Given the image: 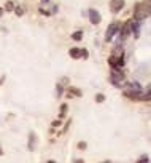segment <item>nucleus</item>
Wrapping results in <instances>:
<instances>
[{
    "mask_svg": "<svg viewBox=\"0 0 151 163\" xmlns=\"http://www.w3.org/2000/svg\"><path fill=\"white\" fill-rule=\"evenodd\" d=\"M61 83H62V85H67V83H68V77H62V78H61Z\"/></svg>",
    "mask_w": 151,
    "mask_h": 163,
    "instance_id": "bb28decb",
    "label": "nucleus"
},
{
    "mask_svg": "<svg viewBox=\"0 0 151 163\" xmlns=\"http://www.w3.org/2000/svg\"><path fill=\"white\" fill-rule=\"evenodd\" d=\"M13 11H15V13H16V16H22V15H24V11H25V10H24L22 7H19V5H18V7L15 5V10H13Z\"/></svg>",
    "mask_w": 151,
    "mask_h": 163,
    "instance_id": "4be33fe9",
    "label": "nucleus"
},
{
    "mask_svg": "<svg viewBox=\"0 0 151 163\" xmlns=\"http://www.w3.org/2000/svg\"><path fill=\"white\" fill-rule=\"evenodd\" d=\"M122 96L130 99V101H142V102H149V98H151V94H149V90L146 93L142 91H135V90H124L122 91Z\"/></svg>",
    "mask_w": 151,
    "mask_h": 163,
    "instance_id": "f03ea898",
    "label": "nucleus"
},
{
    "mask_svg": "<svg viewBox=\"0 0 151 163\" xmlns=\"http://www.w3.org/2000/svg\"><path fill=\"white\" fill-rule=\"evenodd\" d=\"M105 94L103 93H95V96H94V101L97 102V104H102V102H105Z\"/></svg>",
    "mask_w": 151,
    "mask_h": 163,
    "instance_id": "f3484780",
    "label": "nucleus"
},
{
    "mask_svg": "<svg viewBox=\"0 0 151 163\" xmlns=\"http://www.w3.org/2000/svg\"><path fill=\"white\" fill-rule=\"evenodd\" d=\"M140 22L142 21H135V19H132V22H130V34H134L135 38L140 37V27H142Z\"/></svg>",
    "mask_w": 151,
    "mask_h": 163,
    "instance_id": "9d476101",
    "label": "nucleus"
},
{
    "mask_svg": "<svg viewBox=\"0 0 151 163\" xmlns=\"http://www.w3.org/2000/svg\"><path fill=\"white\" fill-rule=\"evenodd\" d=\"M38 11H40V15H43V16H53L51 11H48V10H45V8H40Z\"/></svg>",
    "mask_w": 151,
    "mask_h": 163,
    "instance_id": "393cba45",
    "label": "nucleus"
},
{
    "mask_svg": "<svg viewBox=\"0 0 151 163\" xmlns=\"http://www.w3.org/2000/svg\"><path fill=\"white\" fill-rule=\"evenodd\" d=\"M88 15H89V21H91V24H92V26H99V24H100L102 16H100V13H99L97 10L91 8V10L88 11Z\"/></svg>",
    "mask_w": 151,
    "mask_h": 163,
    "instance_id": "1a4fd4ad",
    "label": "nucleus"
},
{
    "mask_svg": "<svg viewBox=\"0 0 151 163\" xmlns=\"http://www.w3.org/2000/svg\"><path fill=\"white\" fill-rule=\"evenodd\" d=\"M135 163H149V155L148 154H143L142 157H139L135 160Z\"/></svg>",
    "mask_w": 151,
    "mask_h": 163,
    "instance_id": "6ab92c4d",
    "label": "nucleus"
},
{
    "mask_svg": "<svg viewBox=\"0 0 151 163\" xmlns=\"http://www.w3.org/2000/svg\"><path fill=\"white\" fill-rule=\"evenodd\" d=\"M119 27H121V22H112V24L107 27V32H105V42H107V43L113 40V37H115V35L118 34V31H119Z\"/></svg>",
    "mask_w": 151,
    "mask_h": 163,
    "instance_id": "423d86ee",
    "label": "nucleus"
},
{
    "mask_svg": "<svg viewBox=\"0 0 151 163\" xmlns=\"http://www.w3.org/2000/svg\"><path fill=\"white\" fill-rule=\"evenodd\" d=\"M130 22H132V19L126 21L124 24H121L119 31H118V42H119V43L126 42V40L130 37Z\"/></svg>",
    "mask_w": 151,
    "mask_h": 163,
    "instance_id": "20e7f679",
    "label": "nucleus"
},
{
    "mask_svg": "<svg viewBox=\"0 0 151 163\" xmlns=\"http://www.w3.org/2000/svg\"><path fill=\"white\" fill-rule=\"evenodd\" d=\"M70 125H72V118H67V121H65V123H64L62 130H61V131H59L57 134H59V136H61V134H65V133L68 131V128H70Z\"/></svg>",
    "mask_w": 151,
    "mask_h": 163,
    "instance_id": "2eb2a0df",
    "label": "nucleus"
},
{
    "mask_svg": "<svg viewBox=\"0 0 151 163\" xmlns=\"http://www.w3.org/2000/svg\"><path fill=\"white\" fill-rule=\"evenodd\" d=\"M72 40H75V42H81L83 40V29H78L72 34Z\"/></svg>",
    "mask_w": 151,
    "mask_h": 163,
    "instance_id": "4468645a",
    "label": "nucleus"
},
{
    "mask_svg": "<svg viewBox=\"0 0 151 163\" xmlns=\"http://www.w3.org/2000/svg\"><path fill=\"white\" fill-rule=\"evenodd\" d=\"M3 154H5V152H3V149H2V146H0V157H3Z\"/></svg>",
    "mask_w": 151,
    "mask_h": 163,
    "instance_id": "7c9ffc66",
    "label": "nucleus"
},
{
    "mask_svg": "<svg viewBox=\"0 0 151 163\" xmlns=\"http://www.w3.org/2000/svg\"><path fill=\"white\" fill-rule=\"evenodd\" d=\"M124 54L122 56H115V54H110L108 56V66H110V69H122L124 67Z\"/></svg>",
    "mask_w": 151,
    "mask_h": 163,
    "instance_id": "39448f33",
    "label": "nucleus"
},
{
    "mask_svg": "<svg viewBox=\"0 0 151 163\" xmlns=\"http://www.w3.org/2000/svg\"><path fill=\"white\" fill-rule=\"evenodd\" d=\"M49 133H51V134H54V133H56V128H53V126H51V128H49Z\"/></svg>",
    "mask_w": 151,
    "mask_h": 163,
    "instance_id": "c756f323",
    "label": "nucleus"
},
{
    "mask_svg": "<svg viewBox=\"0 0 151 163\" xmlns=\"http://www.w3.org/2000/svg\"><path fill=\"white\" fill-rule=\"evenodd\" d=\"M3 13H5V10H3L2 7H0V18H2V16H3Z\"/></svg>",
    "mask_w": 151,
    "mask_h": 163,
    "instance_id": "c85d7f7f",
    "label": "nucleus"
},
{
    "mask_svg": "<svg viewBox=\"0 0 151 163\" xmlns=\"http://www.w3.org/2000/svg\"><path fill=\"white\" fill-rule=\"evenodd\" d=\"M124 0H110V11L113 13V15H118V13L124 8Z\"/></svg>",
    "mask_w": 151,
    "mask_h": 163,
    "instance_id": "6e6552de",
    "label": "nucleus"
},
{
    "mask_svg": "<svg viewBox=\"0 0 151 163\" xmlns=\"http://www.w3.org/2000/svg\"><path fill=\"white\" fill-rule=\"evenodd\" d=\"M62 94H64V85L59 82V83L56 85V98H57V99L62 98Z\"/></svg>",
    "mask_w": 151,
    "mask_h": 163,
    "instance_id": "a211bd4d",
    "label": "nucleus"
},
{
    "mask_svg": "<svg viewBox=\"0 0 151 163\" xmlns=\"http://www.w3.org/2000/svg\"><path fill=\"white\" fill-rule=\"evenodd\" d=\"M3 10H5V11H13V10H15V2L8 0V2L5 3V7H3Z\"/></svg>",
    "mask_w": 151,
    "mask_h": 163,
    "instance_id": "412c9836",
    "label": "nucleus"
},
{
    "mask_svg": "<svg viewBox=\"0 0 151 163\" xmlns=\"http://www.w3.org/2000/svg\"><path fill=\"white\" fill-rule=\"evenodd\" d=\"M67 93H70L72 94V96H75V98H81V96H83V91H81L78 86H67Z\"/></svg>",
    "mask_w": 151,
    "mask_h": 163,
    "instance_id": "9b49d317",
    "label": "nucleus"
},
{
    "mask_svg": "<svg viewBox=\"0 0 151 163\" xmlns=\"http://www.w3.org/2000/svg\"><path fill=\"white\" fill-rule=\"evenodd\" d=\"M61 123H62V120L56 118V120H53V121H51V126H53V128H59V126H61Z\"/></svg>",
    "mask_w": 151,
    "mask_h": 163,
    "instance_id": "b1692460",
    "label": "nucleus"
},
{
    "mask_svg": "<svg viewBox=\"0 0 151 163\" xmlns=\"http://www.w3.org/2000/svg\"><path fill=\"white\" fill-rule=\"evenodd\" d=\"M76 147L80 149V151H86V149H88V142H86V141H80Z\"/></svg>",
    "mask_w": 151,
    "mask_h": 163,
    "instance_id": "5701e85b",
    "label": "nucleus"
},
{
    "mask_svg": "<svg viewBox=\"0 0 151 163\" xmlns=\"http://www.w3.org/2000/svg\"><path fill=\"white\" fill-rule=\"evenodd\" d=\"M5 82H7V75H5V74H3V75H2V77H0V86H2V85H3V83H5Z\"/></svg>",
    "mask_w": 151,
    "mask_h": 163,
    "instance_id": "a878e982",
    "label": "nucleus"
},
{
    "mask_svg": "<svg viewBox=\"0 0 151 163\" xmlns=\"http://www.w3.org/2000/svg\"><path fill=\"white\" fill-rule=\"evenodd\" d=\"M37 144H38V136L35 131H29V136H27V149L30 152H34L37 149Z\"/></svg>",
    "mask_w": 151,
    "mask_h": 163,
    "instance_id": "0eeeda50",
    "label": "nucleus"
},
{
    "mask_svg": "<svg viewBox=\"0 0 151 163\" xmlns=\"http://www.w3.org/2000/svg\"><path fill=\"white\" fill-rule=\"evenodd\" d=\"M112 54H115V56H122L124 54V50H122V47H121V43H118L115 48H113V51H112Z\"/></svg>",
    "mask_w": 151,
    "mask_h": 163,
    "instance_id": "dca6fc26",
    "label": "nucleus"
},
{
    "mask_svg": "<svg viewBox=\"0 0 151 163\" xmlns=\"http://www.w3.org/2000/svg\"><path fill=\"white\" fill-rule=\"evenodd\" d=\"M67 112H68V106H67V104H61V111H59V115H57V118H59V120H64V118H67Z\"/></svg>",
    "mask_w": 151,
    "mask_h": 163,
    "instance_id": "f8f14e48",
    "label": "nucleus"
},
{
    "mask_svg": "<svg viewBox=\"0 0 151 163\" xmlns=\"http://www.w3.org/2000/svg\"><path fill=\"white\" fill-rule=\"evenodd\" d=\"M103 163H110V161H103Z\"/></svg>",
    "mask_w": 151,
    "mask_h": 163,
    "instance_id": "72a5a7b5",
    "label": "nucleus"
},
{
    "mask_svg": "<svg viewBox=\"0 0 151 163\" xmlns=\"http://www.w3.org/2000/svg\"><path fill=\"white\" fill-rule=\"evenodd\" d=\"M149 13H151L149 0H146V2H139V3H135V7H134V19L135 21L148 19L149 18Z\"/></svg>",
    "mask_w": 151,
    "mask_h": 163,
    "instance_id": "f257e3e1",
    "label": "nucleus"
},
{
    "mask_svg": "<svg viewBox=\"0 0 151 163\" xmlns=\"http://www.w3.org/2000/svg\"><path fill=\"white\" fill-rule=\"evenodd\" d=\"M108 82L116 88H122V85H124V82H126V75L122 72V69H112Z\"/></svg>",
    "mask_w": 151,
    "mask_h": 163,
    "instance_id": "7ed1b4c3",
    "label": "nucleus"
},
{
    "mask_svg": "<svg viewBox=\"0 0 151 163\" xmlns=\"http://www.w3.org/2000/svg\"><path fill=\"white\" fill-rule=\"evenodd\" d=\"M73 163H85V160H83V158H75Z\"/></svg>",
    "mask_w": 151,
    "mask_h": 163,
    "instance_id": "cd10ccee",
    "label": "nucleus"
},
{
    "mask_svg": "<svg viewBox=\"0 0 151 163\" xmlns=\"http://www.w3.org/2000/svg\"><path fill=\"white\" fill-rule=\"evenodd\" d=\"M48 163H56V161H53V160H49V161H48Z\"/></svg>",
    "mask_w": 151,
    "mask_h": 163,
    "instance_id": "473e14b6",
    "label": "nucleus"
},
{
    "mask_svg": "<svg viewBox=\"0 0 151 163\" xmlns=\"http://www.w3.org/2000/svg\"><path fill=\"white\" fill-rule=\"evenodd\" d=\"M42 3H49V0H42Z\"/></svg>",
    "mask_w": 151,
    "mask_h": 163,
    "instance_id": "2f4dec72",
    "label": "nucleus"
},
{
    "mask_svg": "<svg viewBox=\"0 0 151 163\" xmlns=\"http://www.w3.org/2000/svg\"><path fill=\"white\" fill-rule=\"evenodd\" d=\"M80 56L83 59H88L89 58V50L88 48H80Z\"/></svg>",
    "mask_w": 151,
    "mask_h": 163,
    "instance_id": "aec40b11",
    "label": "nucleus"
},
{
    "mask_svg": "<svg viewBox=\"0 0 151 163\" xmlns=\"http://www.w3.org/2000/svg\"><path fill=\"white\" fill-rule=\"evenodd\" d=\"M68 54H70L72 59H80V58H81V56H80V48H76V47H73V48L68 50Z\"/></svg>",
    "mask_w": 151,
    "mask_h": 163,
    "instance_id": "ddd939ff",
    "label": "nucleus"
}]
</instances>
